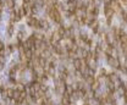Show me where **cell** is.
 I'll list each match as a JSON object with an SVG mask.
<instances>
[{
    "label": "cell",
    "instance_id": "cell-15",
    "mask_svg": "<svg viewBox=\"0 0 127 105\" xmlns=\"http://www.w3.org/2000/svg\"><path fill=\"white\" fill-rule=\"evenodd\" d=\"M0 105H4V104H1V103H0Z\"/></svg>",
    "mask_w": 127,
    "mask_h": 105
},
{
    "label": "cell",
    "instance_id": "cell-13",
    "mask_svg": "<svg viewBox=\"0 0 127 105\" xmlns=\"http://www.w3.org/2000/svg\"><path fill=\"white\" fill-rule=\"evenodd\" d=\"M92 14H93V15H94L95 17H96V16H98V15H99V7H98V6H96V7H95V9H94V11H93V12H92Z\"/></svg>",
    "mask_w": 127,
    "mask_h": 105
},
{
    "label": "cell",
    "instance_id": "cell-2",
    "mask_svg": "<svg viewBox=\"0 0 127 105\" xmlns=\"http://www.w3.org/2000/svg\"><path fill=\"white\" fill-rule=\"evenodd\" d=\"M27 25L32 27V28H35L38 30L39 28V18H37V16H28L27 17Z\"/></svg>",
    "mask_w": 127,
    "mask_h": 105
},
{
    "label": "cell",
    "instance_id": "cell-10",
    "mask_svg": "<svg viewBox=\"0 0 127 105\" xmlns=\"http://www.w3.org/2000/svg\"><path fill=\"white\" fill-rule=\"evenodd\" d=\"M14 32H15V27H14V23H12V22H10V23H9V26H7V34L11 37V35L14 34Z\"/></svg>",
    "mask_w": 127,
    "mask_h": 105
},
{
    "label": "cell",
    "instance_id": "cell-6",
    "mask_svg": "<svg viewBox=\"0 0 127 105\" xmlns=\"http://www.w3.org/2000/svg\"><path fill=\"white\" fill-rule=\"evenodd\" d=\"M39 28H42V30H44V31H48V30H49V23H48V21L44 20V18H40V20H39Z\"/></svg>",
    "mask_w": 127,
    "mask_h": 105
},
{
    "label": "cell",
    "instance_id": "cell-4",
    "mask_svg": "<svg viewBox=\"0 0 127 105\" xmlns=\"http://www.w3.org/2000/svg\"><path fill=\"white\" fill-rule=\"evenodd\" d=\"M72 65H73V67H75V70L76 71H81L82 66H83V64H82V59L77 58V59L72 60Z\"/></svg>",
    "mask_w": 127,
    "mask_h": 105
},
{
    "label": "cell",
    "instance_id": "cell-14",
    "mask_svg": "<svg viewBox=\"0 0 127 105\" xmlns=\"http://www.w3.org/2000/svg\"><path fill=\"white\" fill-rule=\"evenodd\" d=\"M83 105H91L89 103H83Z\"/></svg>",
    "mask_w": 127,
    "mask_h": 105
},
{
    "label": "cell",
    "instance_id": "cell-16",
    "mask_svg": "<svg viewBox=\"0 0 127 105\" xmlns=\"http://www.w3.org/2000/svg\"><path fill=\"white\" fill-rule=\"evenodd\" d=\"M0 79H1V77H0Z\"/></svg>",
    "mask_w": 127,
    "mask_h": 105
},
{
    "label": "cell",
    "instance_id": "cell-3",
    "mask_svg": "<svg viewBox=\"0 0 127 105\" xmlns=\"http://www.w3.org/2000/svg\"><path fill=\"white\" fill-rule=\"evenodd\" d=\"M114 10L111 9V6H104V15H105V17H106V20H109V18H112L114 17Z\"/></svg>",
    "mask_w": 127,
    "mask_h": 105
},
{
    "label": "cell",
    "instance_id": "cell-8",
    "mask_svg": "<svg viewBox=\"0 0 127 105\" xmlns=\"http://www.w3.org/2000/svg\"><path fill=\"white\" fill-rule=\"evenodd\" d=\"M15 95H16L15 88H7V98L9 99H15Z\"/></svg>",
    "mask_w": 127,
    "mask_h": 105
},
{
    "label": "cell",
    "instance_id": "cell-9",
    "mask_svg": "<svg viewBox=\"0 0 127 105\" xmlns=\"http://www.w3.org/2000/svg\"><path fill=\"white\" fill-rule=\"evenodd\" d=\"M78 99H79V97H78V93H77V92H73V93L70 95V100H71V103H76Z\"/></svg>",
    "mask_w": 127,
    "mask_h": 105
},
{
    "label": "cell",
    "instance_id": "cell-11",
    "mask_svg": "<svg viewBox=\"0 0 127 105\" xmlns=\"http://www.w3.org/2000/svg\"><path fill=\"white\" fill-rule=\"evenodd\" d=\"M16 38H17V40L18 42H25V32H17V34H16Z\"/></svg>",
    "mask_w": 127,
    "mask_h": 105
},
{
    "label": "cell",
    "instance_id": "cell-7",
    "mask_svg": "<svg viewBox=\"0 0 127 105\" xmlns=\"http://www.w3.org/2000/svg\"><path fill=\"white\" fill-rule=\"evenodd\" d=\"M22 7H23V10H25V12H26V15H28V16H31V14H33V11H32V6L30 4H25L23 2V5H22Z\"/></svg>",
    "mask_w": 127,
    "mask_h": 105
},
{
    "label": "cell",
    "instance_id": "cell-1",
    "mask_svg": "<svg viewBox=\"0 0 127 105\" xmlns=\"http://www.w3.org/2000/svg\"><path fill=\"white\" fill-rule=\"evenodd\" d=\"M106 62L108 65L112 69V70H120L121 69V64L120 60L115 56H106Z\"/></svg>",
    "mask_w": 127,
    "mask_h": 105
},
{
    "label": "cell",
    "instance_id": "cell-5",
    "mask_svg": "<svg viewBox=\"0 0 127 105\" xmlns=\"http://www.w3.org/2000/svg\"><path fill=\"white\" fill-rule=\"evenodd\" d=\"M15 90L16 92H18V93H22V92H26V84L23 83V82H17L16 84H15Z\"/></svg>",
    "mask_w": 127,
    "mask_h": 105
},
{
    "label": "cell",
    "instance_id": "cell-12",
    "mask_svg": "<svg viewBox=\"0 0 127 105\" xmlns=\"http://www.w3.org/2000/svg\"><path fill=\"white\" fill-rule=\"evenodd\" d=\"M2 50H5V44H4V42L0 39V51H2Z\"/></svg>",
    "mask_w": 127,
    "mask_h": 105
}]
</instances>
